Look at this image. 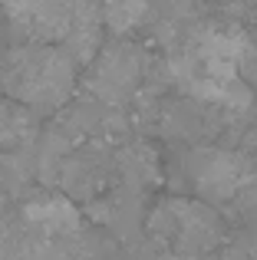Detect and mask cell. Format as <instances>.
<instances>
[{
	"mask_svg": "<svg viewBox=\"0 0 257 260\" xmlns=\"http://www.w3.org/2000/svg\"><path fill=\"white\" fill-rule=\"evenodd\" d=\"M145 7H148V0H103V20L116 33H122L139 23Z\"/></svg>",
	"mask_w": 257,
	"mask_h": 260,
	"instance_id": "cell-3",
	"label": "cell"
},
{
	"mask_svg": "<svg viewBox=\"0 0 257 260\" xmlns=\"http://www.w3.org/2000/svg\"><path fill=\"white\" fill-rule=\"evenodd\" d=\"M26 221L40 224V231H59V228H73L76 224V211L66 201H43V204H30L26 208Z\"/></svg>",
	"mask_w": 257,
	"mask_h": 260,
	"instance_id": "cell-2",
	"label": "cell"
},
{
	"mask_svg": "<svg viewBox=\"0 0 257 260\" xmlns=\"http://www.w3.org/2000/svg\"><path fill=\"white\" fill-rule=\"evenodd\" d=\"M0 4H4L7 10L13 13V17H23V13H26V7H30V0H0Z\"/></svg>",
	"mask_w": 257,
	"mask_h": 260,
	"instance_id": "cell-4",
	"label": "cell"
},
{
	"mask_svg": "<svg viewBox=\"0 0 257 260\" xmlns=\"http://www.w3.org/2000/svg\"><path fill=\"white\" fill-rule=\"evenodd\" d=\"M238 181H241V161L231 158V155H218V158L201 172V184L211 188L214 194H221V198L231 194V191L238 188Z\"/></svg>",
	"mask_w": 257,
	"mask_h": 260,
	"instance_id": "cell-1",
	"label": "cell"
}]
</instances>
